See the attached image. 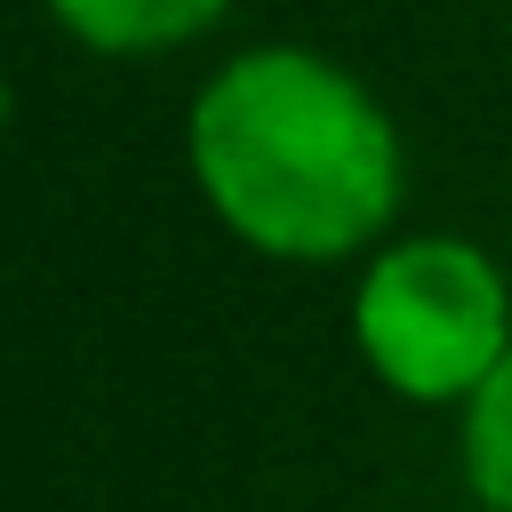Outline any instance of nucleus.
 I'll use <instances>...</instances> for the list:
<instances>
[{"instance_id": "f257e3e1", "label": "nucleus", "mask_w": 512, "mask_h": 512, "mask_svg": "<svg viewBox=\"0 0 512 512\" xmlns=\"http://www.w3.org/2000/svg\"><path fill=\"white\" fill-rule=\"evenodd\" d=\"M192 176L264 256H352L400 208L384 104L312 48H248L192 96Z\"/></svg>"}, {"instance_id": "f03ea898", "label": "nucleus", "mask_w": 512, "mask_h": 512, "mask_svg": "<svg viewBox=\"0 0 512 512\" xmlns=\"http://www.w3.org/2000/svg\"><path fill=\"white\" fill-rule=\"evenodd\" d=\"M360 360L408 400H472L512 352V288L472 240H400L352 296Z\"/></svg>"}, {"instance_id": "7ed1b4c3", "label": "nucleus", "mask_w": 512, "mask_h": 512, "mask_svg": "<svg viewBox=\"0 0 512 512\" xmlns=\"http://www.w3.org/2000/svg\"><path fill=\"white\" fill-rule=\"evenodd\" d=\"M48 16L88 48L136 56V48H176V40L208 32L224 16V0H48Z\"/></svg>"}, {"instance_id": "20e7f679", "label": "nucleus", "mask_w": 512, "mask_h": 512, "mask_svg": "<svg viewBox=\"0 0 512 512\" xmlns=\"http://www.w3.org/2000/svg\"><path fill=\"white\" fill-rule=\"evenodd\" d=\"M464 480L488 512H512V352L464 400Z\"/></svg>"}]
</instances>
